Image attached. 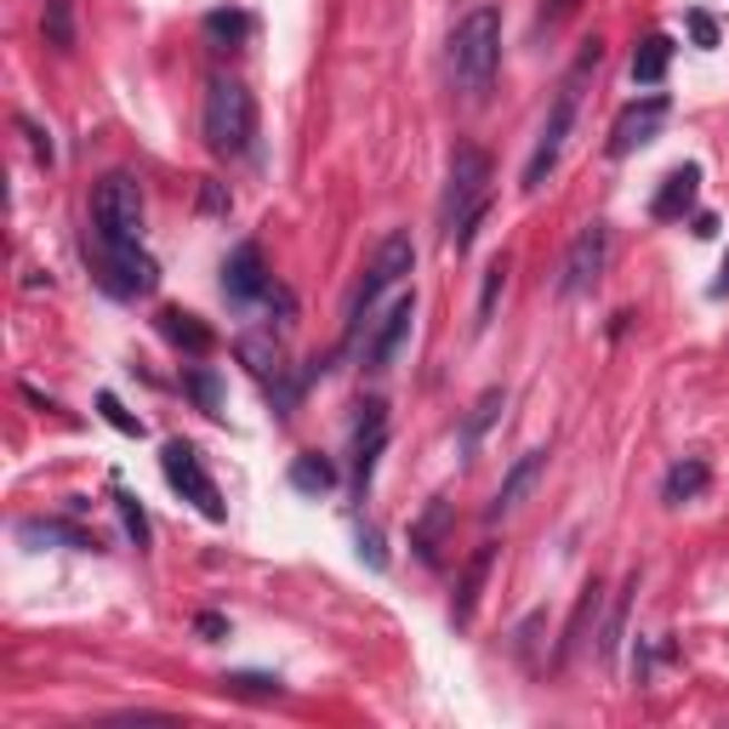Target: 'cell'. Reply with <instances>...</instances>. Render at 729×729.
<instances>
[{"mask_svg": "<svg viewBox=\"0 0 729 729\" xmlns=\"http://www.w3.org/2000/svg\"><path fill=\"white\" fill-rule=\"evenodd\" d=\"M599 63H604V40L593 35V40H581L570 75H564L559 91H553V109H548V120H542L536 155H530V166H524V188H530V194L553 177V166H559V155H564V137H570V126H575V109H581V80H588Z\"/></svg>", "mask_w": 729, "mask_h": 729, "instance_id": "1", "label": "cell"}, {"mask_svg": "<svg viewBox=\"0 0 729 729\" xmlns=\"http://www.w3.org/2000/svg\"><path fill=\"white\" fill-rule=\"evenodd\" d=\"M206 149L217 160H246L257 149V97L246 91V80H234V75H211L206 86Z\"/></svg>", "mask_w": 729, "mask_h": 729, "instance_id": "2", "label": "cell"}, {"mask_svg": "<svg viewBox=\"0 0 729 729\" xmlns=\"http://www.w3.org/2000/svg\"><path fill=\"white\" fill-rule=\"evenodd\" d=\"M502 69V12L496 7H473L451 29V75L467 97H484Z\"/></svg>", "mask_w": 729, "mask_h": 729, "instance_id": "3", "label": "cell"}, {"mask_svg": "<svg viewBox=\"0 0 729 729\" xmlns=\"http://www.w3.org/2000/svg\"><path fill=\"white\" fill-rule=\"evenodd\" d=\"M91 239L97 246H142V188L131 171H109L91 188Z\"/></svg>", "mask_w": 729, "mask_h": 729, "instance_id": "4", "label": "cell"}, {"mask_svg": "<svg viewBox=\"0 0 729 729\" xmlns=\"http://www.w3.org/2000/svg\"><path fill=\"white\" fill-rule=\"evenodd\" d=\"M411 268H416L411 234H387L382 246H376V257H371V268H365V279L354 285V303H348V343H365V331H371V319H376L382 290H394Z\"/></svg>", "mask_w": 729, "mask_h": 729, "instance_id": "5", "label": "cell"}, {"mask_svg": "<svg viewBox=\"0 0 729 729\" xmlns=\"http://www.w3.org/2000/svg\"><path fill=\"white\" fill-rule=\"evenodd\" d=\"M491 206V155L479 149V142H456L451 149V183H445V234H456L473 211Z\"/></svg>", "mask_w": 729, "mask_h": 729, "instance_id": "6", "label": "cell"}, {"mask_svg": "<svg viewBox=\"0 0 729 729\" xmlns=\"http://www.w3.org/2000/svg\"><path fill=\"white\" fill-rule=\"evenodd\" d=\"M160 473H166V484L183 496V502H194L211 524H223L228 519V508H223V491H217V479L206 473V462H200V451H194L188 440H171L166 451H160Z\"/></svg>", "mask_w": 729, "mask_h": 729, "instance_id": "7", "label": "cell"}, {"mask_svg": "<svg viewBox=\"0 0 729 729\" xmlns=\"http://www.w3.org/2000/svg\"><path fill=\"white\" fill-rule=\"evenodd\" d=\"M97 279H104L109 297H149L160 285V263L142 246H97Z\"/></svg>", "mask_w": 729, "mask_h": 729, "instance_id": "8", "label": "cell"}, {"mask_svg": "<svg viewBox=\"0 0 729 729\" xmlns=\"http://www.w3.org/2000/svg\"><path fill=\"white\" fill-rule=\"evenodd\" d=\"M604 263H610V228H604V223H588V228L570 239L553 290H559V297H581V290H593V285L604 279Z\"/></svg>", "mask_w": 729, "mask_h": 729, "instance_id": "9", "label": "cell"}, {"mask_svg": "<svg viewBox=\"0 0 729 729\" xmlns=\"http://www.w3.org/2000/svg\"><path fill=\"white\" fill-rule=\"evenodd\" d=\"M234 354L246 359V371L268 387V400L279 405V416H290V405H297V382H290V365H285V354H279L274 336H239Z\"/></svg>", "mask_w": 729, "mask_h": 729, "instance_id": "10", "label": "cell"}, {"mask_svg": "<svg viewBox=\"0 0 729 729\" xmlns=\"http://www.w3.org/2000/svg\"><path fill=\"white\" fill-rule=\"evenodd\" d=\"M411 319H416V290L394 297V303H387V314H376V319H371L365 348H359L365 371H387V365H394V354L405 348V336H411Z\"/></svg>", "mask_w": 729, "mask_h": 729, "instance_id": "11", "label": "cell"}, {"mask_svg": "<svg viewBox=\"0 0 729 729\" xmlns=\"http://www.w3.org/2000/svg\"><path fill=\"white\" fill-rule=\"evenodd\" d=\"M268 290H274V279L263 268V252L252 246V239H239V246L223 257V297L239 303V308H252V303L268 297Z\"/></svg>", "mask_w": 729, "mask_h": 729, "instance_id": "12", "label": "cell"}, {"mask_svg": "<svg viewBox=\"0 0 729 729\" xmlns=\"http://www.w3.org/2000/svg\"><path fill=\"white\" fill-rule=\"evenodd\" d=\"M667 97H644V104H627L621 115H615V126H610V155L615 160H627L633 149H644V142L661 131V120H667Z\"/></svg>", "mask_w": 729, "mask_h": 729, "instance_id": "13", "label": "cell"}, {"mask_svg": "<svg viewBox=\"0 0 729 729\" xmlns=\"http://www.w3.org/2000/svg\"><path fill=\"white\" fill-rule=\"evenodd\" d=\"M382 445H387V405H382V400H365V405H359V422H354V491H359V502H365V491H371V473H376Z\"/></svg>", "mask_w": 729, "mask_h": 729, "instance_id": "14", "label": "cell"}, {"mask_svg": "<svg viewBox=\"0 0 729 729\" xmlns=\"http://www.w3.org/2000/svg\"><path fill=\"white\" fill-rule=\"evenodd\" d=\"M491 570H496V542H484V548H473V559H467V570H462V581H456L451 627H467V621H473V610H479V599H484V581H491Z\"/></svg>", "mask_w": 729, "mask_h": 729, "instance_id": "15", "label": "cell"}, {"mask_svg": "<svg viewBox=\"0 0 729 729\" xmlns=\"http://www.w3.org/2000/svg\"><path fill=\"white\" fill-rule=\"evenodd\" d=\"M696 194H701V166H672L656 188V200H650V217L656 223H678L690 206H696Z\"/></svg>", "mask_w": 729, "mask_h": 729, "instance_id": "16", "label": "cell"}, {"mask_svg": "<svg viewBox=\"0 0 729 729\" xmlns=\"http://www.w3.org/2000/svg\"><path fill=\"white\" fill-rule=\"evenodd\" d=\"M548 473V451L536 445V451H524L508 473H502V484H496V502H491V519H502V513H513L530 491H536V479Z\"/></svg>", "mask_w": 729, "mask_h": 729, "instance_id": "17", "label": "cell"}, {"mask_svg": "<svg viewBox=\"0 0 729 729\" xmlns=\"http://www.w3.org/2000/svg\"><path fill=\"white\" fill-rule=\"evenodd\" d=\"M160 336H166V343L171 348H183V354H194V359H206L211 348H217V336L200 325V314H183V308H160Z\"/></svg>", "mask_w": 729, "mask_h": 729, "instance_id": "18", "label": "cell"}, {"mask_svg": "<svg viewBox=\"0 0 729 729\" xmlns=\"http://www.w3.org/2000/svg\"><path fill=\"white\" fill-rule=\"evenodd\" d=\"M451 502L445 496H433L427 508H422V519L411 524V548H416V559L422 564H440V548H445V530H451Z\"/></svg>", "mask_w": 729, "mask_h": 729, "instance_id": "19", "label": "cell"}, {"mask_svg": "<svg viewBox=\"0 0 729 729\" xmlns=\"http://www.w3.org/2000/svg\"><path fill=\"white\" fill-rule=\"evenodd\" d=\"M18 536H23V542H58V548H75V553H97V548H104L91 530H80V524H69V519H23Z\"/></svg>", "mask_w": 729, "mask_h": 729, "instance_id": "20", "label": "cell"}, {"mask_svg": "<svg viewBox=\"0 0 729 729\" xmlns=\"http://www.w3.org/2000/svg\"><path fill=\"white\" fill-rule=\"evenodd\" d=\"M633 593H639V570L621 581V593H615L610 610H604V633H599V661H604V667H615V650H621V639H627V610H633Z\"/></svg>", "mask_w": 729, "mask_h": 729, "instance_id": "21", "label": "cell"}, {"mask_svg": "<svg viewBox=\"0 0 729 729\" xmlns=\"http://www.w3.org/2000/svg\"><path fill=\"white\" fill-rule=\"evenodd\" d=\"M604 610V588H599V575L588 581V588H581V599H575V610H570V627H564V639H559V650H553V661L564 667L570 656H575V644L588 639V621Z\"/></svg>", "mask_w": 729, "mask_h": 729, "instance_id": "22", "label": "cell"}, {"mask_svg": "<svg viewBox=\"0 0 729 729\" xmlns=\"http://www.w3.org/2000/svg\"><path fill=\"white\" fill-rule=\"evenodd\" d=\"M707 479H712V473H707V462H701V456L672 462V467H667V484H661V502H667V508H684V502H696V496L707 491Z\"/></svg>", "mask_w": 729, "mask_h": 729, "instance_id": "23", "label": "cell"}, {"mask_svg": "<svg viewBox=\"0 0 729 729\" xmlns=\"http://www.w3.org/2000/svg\"><path fill=\"white\" fill-rule=\"evenodd\" d=\"M40 35H46V46L52 52H75V0H46L40 7Z\"/></svg>", "mask_w": 729, "mask_h": 729, "instance_id": "24", "label": "cell"}, {"mask_svg": "<svg viewBox=\"0 0 729 729\" xmlns=\"http://www.w3.org/2000/svg\"><path fill=\"white\" fill-rule=\"evenodd\" d=\"M667 63H672V40H667V35H650L639 52H633V80H639V86H661V80H667Z\"/></svg>", "mask_w": 729, "mask_h": 729, "instance_id": "25", "label": "cell"}, {"mask_svg": "<svg viewBox=\"0 0 729 729\" xmlns=\"http://www.w3.org/2000/svg\"><path fill=\"white\" fill-rule=\"evenodd\" d=\"M290 491H303V496L336 491V467L325 456H297V462H290Z\"/></svg>", "mask_w": 729, "mask_h": 729, "instance_id": "26", "label": "cell"}, {"mask_svg": "<svg viewBox=\"0 0 729 729\" xmlns=\"http://www.w3.org/2000/svg\"><path fill=\"white\" fill-rule=\"evenodd\" d=\"M183 387H188V400L200 405L206 416H217V411H223V382H217V371H211V365L183 371Z\"/></svg>", "mask_w": 729, "mask_h": 729, "instance_id": "27", "label": "cell"}, {"mask_svg": "<svg viewBox=\"0 0 729 729\" xmlns=\"http://www.w3.org/2000/svg\"><path fill=\"white\" fill-rule=\"evenodd\" d=\"M502 290H508V252L491 257V268H484V285H479V325H491V319H496Z\"/></svg>", "mask_w": 729, "mask_h": 729, "instance_id": "28", "label": "cell"}, {"mask_svg": "<svg viewBox=\"0 0 729 729\" xmlns=\"http://www.w3.org/2000/svg\"><path fill=\"white\" fill-rule=\"evenodd\" d=\"M502 405H508V394H502V387H484V394H479V405L467 411V427H462V445H467V451L479 445V433L496 422V411H502Z\"/></svg>", "mask_w": 729, "mask_h": 729, "instance_id": "29", "label": "cell"}, {"mask_svg": "<svg viewBox=\"0 0 729 729\" xmlns=\"http://www.w3.org/2000/svg\"><path fill=\"white\" fill-rule=\"evenodd\" d=\"M223 690L228 696H246V701H274L279 696V678H268V672H223Z\"/></svg>", "mask_w": 729, "mask_h": 729, "instance_id": "30", "label": "cell"}, {"mask_svg": "<svg viewBox=\"0 0 729 729\" xmlns=\"http://www.w3.org/2000/svg\"><path fill=\"white\" fill-rule=\"evenodd\" d=\"M115 508H120V519H126V536L137 542V553H149L155 536H149V513L137 508V496H131V491H115Z\"/></svg>", "mask_w": 729, "mask_h": 729, "instance_id": "31", "label": "cell"}, {"mask_svg": "<svg viewBox=\"0 0 729 729\" xmlns=\"http://www.w3.org/2000/svg\"><path fill=\"white\" fill-rule=\"evenodd\" d=\"M206 35L223 46H239L252 35V12H206Z\"/></svg>", "mask_w": 729, "mask_h": 729, "instance_id": "32", "label": "cell"}, {"mask_svg": "<svg viewBox=\"0 0 729 729\" xmlns=\"http://www.w3.org/2000/svg\"><path fill=\"white\" fill-rule=\"evenodd\" d=\"M97 416H104L115 433H126V440H142V422H137V416H131L115 394H97Z\"/></svg>", "mask_w": 729, "mask_h": 729, "instance_id": "33", "label": "cell"}, {"mask_svg": "<svg viewBox=\"0 0 729 729\" xmlns=\"http://www.w3.org/2000/svg\"><path fill=\"white\" fill-rule=\"evenodd\" d=\"M18 131L29 137V149H35V160H40V166H52V160H58V149H52V137H46V131H40V126H35L29 115H18Z\"/></svg>", "mask_w": 729, "mask_h": 729, "instance_id": "34", "label": "cell"}, {"mask_svg": "<svg viewBox=\"0 0 729 729\" xmlns=\"http://www.w3.org/2000/svg\"><path fill=\"white\" fill-rule=\"evenodd\" d=\"M200 206H206L211 217H228V211H234V200H228V188H223L217 177H206V183H200Z\"/></svg>", "mask_w": 729, "mask_h": 729, "instance_id": "35", "label": "cell"}, {"mask_svg": "<svg viewBox=\"0 0 729 729\" xmlns=\"http://www.w3.org/2000/svg\"><path fill=\"white\" fill-rule=\"evenodd\" d=\"M359 559H365L371 570H387V553H382V536H376V530H371V524L359 530Z\"/></svg>", "mask_w": 729, "mask_h": 729, "instance_id": "36", "label": "cell"}, {"mask_svg": "<svg viewBox=\"0 0 729 729\" xmlns=\"http://www.w3.org/2000/svg\"><path fill=\"white\" fill-rule=\"evenodd\" d=\"M690 35H696V46H718V23L707 12H690Z\"/></svg>", "mask_w": 729, "mask_h": 729, "instance_id": "37", "label": "cell"}, {"mask_svg": "<svg viewBox=\"0 0 729 729\" xmlns=\"http://www.w3.org/2000/svg\"><path fill=\"white\" fill-rule=\"evenodd\" d=\"M570 12H575V0H542V23H548V29H553V23H564Z\"/></svg>", "mask_w": 729, "mask_h": 729, "instance_id": "38", "label": "cell"}, {"mask_svg": "<svg viewBox=\"0 0 729 729\" xmlns=\"http://www.w3.org/2000/svg\"><path fill=\"white\" fill-rule=\"evenodd\" d=\"M194 627H200V639H223V633H228V621H223V615H211V610H206L200 621H194Z\"/></svg>", "mask_w": 729, "mask_h": 729, "instance_id": "39", "label": "cell"}, {"mask_svg": "<svg viewBox=\"0 0 729 729\" xmlns=\"http://www.w3.org/2000/svg\"><path fill=\"white\" fill-rule=\"evenodd\" d=\"M712 297H729V257H723V268H718V279H712Z\"/></svg>", "mask_w": 729, "mask_h": 729, "instance_id": "40", "label": "cell"}, {"mask_svg": "<svg viewBox=\"0 0 729 729\" xmlns=\"http://www.w3.org/2000/svg\"><path fill=\"white\" fill-rule=\"evenodd\" d=\"M696 234H701V239H707V234H718V217H712V211H701V217H696Z\"/></svg>", "mask_w": 729, "mask_h": 729, "instance_id": "41", "label": "cell"}]
</instances>
